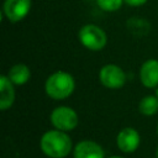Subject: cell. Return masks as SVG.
Here are the masks:
<instances>
[{
  "label": "cell",
  "instance_id": "obj_1",
  "mask_svg": "<svg viewBox=\"0 0 158 158\" xmlns=\"http://www.w3.org/2000/svg\"><path fill=\"white\" fill-rule=\"evenodd\" d=\"M42 152L49 158H65L72 148V138L63 131L49 130L44 132L40 141Z\"/></svg>",
  "mask_w": 158,
  "mask_h": 158
},
{
  "label": "cell",
  "instance_id": "obj_17",
  "mask_svg": "<svg viewBox=\"0 0 158 158\" xmlns=\"http://www.w3.org/2000/svg\"><path fill=\"white\" fill-rule=\"evenodd\" d=\"M156 158H158V147H157V151H156Z\"/></svg>",
  "mask_w": 158,
  "mask_h": 158
},
{
  "label": "cell",
  "instance_id": "obj_8",
  "mask_svg": "<svg viewBox=\"0 0 158 158\" xmlns=\"http://www.w3.org/2000/svg\"><path fill=\"white\" fill-rule=\"evenodd\" d=\"M74 158H105L102 147L95 141L84 139L75 144L73 149Z\"/></svg>",
  "mask_w": 158,
  "mask_h": 158
},
{
  "label": "cell",
  "instance_id": "obj_4",
  "mask_svg": "<svg viewBox=\"0 0 158 158\" xmlns=\"http://www.w3.org/2000/svg\"><path fill=\"white\" fill-rule=\"evenodd\" d=\"M51 123L56 130L68 132L74 130L79 123L78 114L69 106H58L51 112Z\"/></svg>",
  "mask_w": 158,
  "mask_h": 158
},
{
  "label": "cell",
  "instance_id": "obj_16",
  "mask_svg": "<svg viewBox=\"0 0 158 158\" xmlns=\"http://www.w3.org/2000/svg\"><path fill=\"white\" fill-rule=\"evenodd\" d=\"M109 158H122V157H120V156H110Z\"/></svg>",
  "mask_w": 158,
  "mask_h": 158
},
{
  "label": "cell",
  "instance_id": "obj_11",
  "mask_svg": "<svg viewBox=\"0 0 158 158\" xmlns=\"http://www.w3.org/2000/svg\"><path fill=\"white\" fill-rule=\"evenodd\" d=\"M7 77L11 80L12 84L23 85L30 80L31 72H30V68L26 64L19 63V64H15V65H12L10 68V70L7 73Z\"/></svg>",
  "mask_w": 158,
  "mask_h": 158
},
{
  "label": "cell",
  "instance_id": "obj_10",
  "mask_svg": "<svg viewBox=\"0 0 158 158\" xmlns=\"http://www.w3.org/2000/svg\"><path fill=\"white\" fill-rule=\"evenodd\" d=\"M15 101L14 84L7 75L0 77V109L2 111L10 109Z\"/></svg>",
  "mask_w": 158,
  "mask_h": 158
},
{
  "label": "cell",
  "instance_id": "obj_6",
  "mask_svg": "<svg viewBox=\"0 0 158 158\" xmlns=\"http://www.w3.org/2000/svg\"><path fill=\"white\" fill-rule=\"evenodd\" d=\"M31 9V0H5L2 12L10 22H20Z\"/></svg>",
  "mask_w": 158,
  "mask_h": 158
},
{
  "label": "cell",
  "instance_id": "obj_18",
  "mask_svg": "<svg viewBox=\"0 0 158 158\" xmlns=\"http://www.w3.org/2000/svg\"><path fill=\"white\" fill-rule=\"evenodd\" d=\"M156 96L158 98V86H157V90H156Z\"/></svg>",
  "mask_w": 158,
  "mask_h": 158
},
{
  "label": "cell",
  "instance_id": "obj_2",
  "mask_svg": "<svg viewBox=\"0 0 158 158\" xmlns=\"http://www.w3.org/2000/svg\"><path fill=\"white\" fill-rule=\"evenodd\" d=\"M74 89L75 81L73 75L63 70L54 72L44 83V91L53 100H64L69 98Z\"/></svg>",
  "mask_w": 158,
  "mask_h": 158
},
{
  "label": "cell",
  "instance_id": "obj_15",
  "mask_svg": "<svg viewBox=\"0 0 158 158\" xmlns=\"http://www.w3.org/2000/svg\"><path fill=\"white\" fill-rule=\"evenodd\" d=\"M123 2L130 6H141V5L146 4L147 0H123Z\"/></svg>",
  "mask_w": 158,
  "mask_h": 158
},
{
  "label": "cell",
  "instance_id": "obj_13",
  "mask_svg": "<svg viewBox=\"0 0 158 158\" xmlns=\"http://www.w3.org/2000/svg\"><path fill=\"white\" fill-rule=\"evenodd\" d=\"M127 26H128L130 31L136 35H144L149 31V23L147 21H144V19L133 17L127 22Z\"/></svg>",
  "mask_w": 158,
  "mask_h": 158
},
{
  "label": "cell",
  "instance_id": "obj_19",
  "mask_svg": "<svg viewBox=\"0 0 158 158\" xmlns=\"http://www.w3.org/2000/svg\"><path fill=\"white\" fill-rule=\"evenodd\" d=\"M157 133H158V125H157Z\"/></svg>",
  "mask_w": 158,
  "mask_h": 158
},
{
  "label": "cell",
  "instance_id": "obj_14",
  "mask_svg": "<svg viewBox=\"0 0 158 158\" xmlns=\"http://www.w3.org/2000/svg\"><path fill=\"white\" fill-rule=\"evenodd\" d=\"M96 4L101 10L107 12H114L122 6L123 0H96Z\"/></svg>",
  "mask_w": 158,
  "mask_h": 158
},
{
  "label": "cell",
  "instance_id": "obj_5",
  "mask_svg": "<svg viewBox=\"0 0 158 158\" xmlns=\"http://www.w3.org/2000/svg\"><path fill=\"white\" fill-rule=\"evenodd\" d=\"M100 83L107 89H120L126 83V74L116 64H106L99 72Z\"/></svg>",
  "mask_w": 158,
  "mask_h": 158
},
{
  "label": "cell",
  "instance_id": "obj_3",
  "mask_svg": "<svg viewBox=\"0 0 158 158\" xmlns=\"http://www.w3.org/2000/svg\"><path fill=\"white\" fill-rule=\"evenodd\" d=\"M78 38L80 43L89 51H101L107 43V36L105 31L93 23H88L79 30Z\"/></svg>",
  "mask_w": 158,
  "mask_h": 158
},
{
  "label": "cell",
  "instance_id": "obj_12",
  "mask_svg": "<svg viewBox=\"0 0 158 158\" xmlns=\"http://www.w3.org/2000/svg\"><path fill=\"white\" fill-rule=\"evenodd\" d=\"M138 110L144 116H153L158 111V98L154 95H146L138 104Z\"/></svg>",
  "mask_w": 158,
  "mask_h": 158
},
{
  "label": "cell",
  "instance_id": "obj_9",
  "mask_svg": "<svg viewBox=\"0 0 158 158\" xmlns=\"http://www.w3.org/2000/svg\"><path fill=\"white\" fill-rule=\"evenodd\" d=\"M141 83L146 88H157L158 86V60L147 59L139 69Z\"/></svg>",
  "mask_w": 158,
  "mask_h": 158
},
{
  "label": "cell",
  "instance_id": "obj_7",
  "mask_svg": "<svg viewBox=\"0 0 158 158\" xmlns=\"http://www.w3.org/2000/svg\"><path fill=\"white\" fill-rule=\"evenodd\" d=\"M141 142V137L137 130L133 127H125L122 128L117 137H116V144L118 149L123 153H132L135 152Z\"/></svg>",
  "mask_w": 158,
  "mask_h": 158
}]
</instances>
